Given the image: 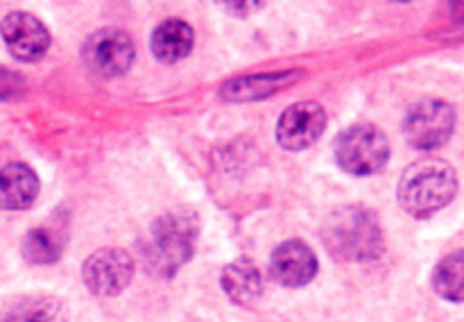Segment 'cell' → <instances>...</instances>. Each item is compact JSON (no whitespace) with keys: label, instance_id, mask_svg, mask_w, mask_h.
I'll use <instances>...</instances> for the list:
<instances>
[{"label":"cell","instance_id":"obj_1","mask_svg":"<svg viewBox=\"0 0 464 322\" xmlns=\"http://www.w3.org/2000/svg\"><path fill=\"white\" fill-rule=\"evenodd\" d=\"M324 243L334 257L344 261H374L383 252V231L374 211L349 204L329 216Z\"/></svg>","mask_w":464,"mask_h":322},{"label":"cell","instance_id":"obj_2","mask_svg":"<svg viewBox=\"0 0 464 322\" xmlns=\"http://www.w3.org/2000/svg\"><path fill=\"white\" fill-rule=\"evenodd\" d=\"M458 190L456 171L442 159H420L403 171L399 204L415 218H429L447 207Z\"/></svg>","mask_w":464,"mask_h":322},{"label":"cell","instance_id":"obj_3","mask_svg":"<svg viewBox=\"0 0 464 322\" xmlns=\"http://www.w3.org/2000/svg\"><path fill=\"white\" fill-rule=\"evenodd\" d=\"M199 234L198 216L193 213H166L154 220L145 245V263L152 272L170 277L193 257Z\"/></svg>","mask_w":464,"mask_h":322},{"label":"cell","instance_id":"obj_4","mask_svg":"<svg viewBox=\"0 0 464 322\" xmlns=\"http://www.w3.org/2000/svg\"><path fill=\"white\" fill-rule=\"evenodd\" d=\"M390 141L376 125H353L335 139V159L349 175L367 177L388 163Z\"/></svg>","mask_w":464,"mask_h":322},{"label":"cell","instance_id":"obj_5","mask_svg":"<svg viewBox=\"0 0 464 322\" xmlns=\"http://www.w3.org/2000/svg\"><path fill=\"white\" fill-rule=\"evenodd\" d=\"M456 127V112L449 102L435 98L420 100L403 118V134L417 150H435L447 143Z\"/></svg>","mask_w":464,"mask_h":322},{"label":"cell","instance_id":"obj_6","mask_svg":"<svg viewBox=\"0 0 464 322\" xmlns=\"http://www.w3.org/2000/svg\"><path fill=\"white\" fill-rule=\"evenodd\" d=\"M84 63L100 77H118L134 62V44L118 27L93 32L82 48Z\"/></svg>","mask_w":464,"mask_h":322},{"label":"cell","instance_id":"obj_7","mask_svg":"<svg viewBox=\"0 0 464 322\" xmlns=\"http://www.w3.org/2000/svg\"><path fill=\"white\" fill-rule=\"evenodd\" d=\"M134 275V259L118 248H104L91 254L82 268V279L91 293L111 298L122 293Z\"/></svg>","mask_w":464,"mask_h":322},{"label":"cell","instance_id":"obj_8","mask_svg":"<svg viewBox=\"0 0 464 322\" xmlns=\"http://www.w3.org/2000/svg\"><path fill=\"white\" fill-rule=\"evenodd\" d=\"M0 34L9 53L21 62H39L50 48V32L34 14L12 12L0 23Z\"/></svg>","mask_w":464,"mask_h":322},{"label":"cell","instance_id":"obj_9","mask_svg":"<svg viewBox=\"0 0 464 322\" xmlns=\"http://www.w3.org/2000/svg\"><path fill=\"white\" fill-rule=\"evenodd\" d=\"M326 127V112L322 104L306 100L285 109L276 125V141L285 150H304L315 143Z\"/></svg>","mask_w":464,"mask_h":322},{"label":"cell","instance_id":"obj_10","mask_svg":"<svg viewBox=\"0 0 464 322\" xmlns=\"http://www.w3.org/2000/svg\"><path fill=\"white\" fill-rule=\"evenodd\" d=\"M270 272L281 286L299 288L317 275V257L302 240H285L272 252Z\"/></svg>","mask_w":464,"mask_h":322},{"label":"cell","instance_id":"obj_11","mask_svg":"<svg viewBox=\"0 0 464 322\" xmlns=\"http://www.w3.org/2000/svg\"><path fill=\"white\" fill-rule=\"evenodd\" d=\"M39 195V177L25 163H7L0 168V209L21 211L34 204Z\"/></svg>","mask_w":464,"mask_h":322},{"label":"cell","instance_id":"obj_12","mask_svg":"<svg viewBox=\"0 0 464 322\" xmlns=\"http://www.w3.org/2000/svg\"><path fill=\"white\" fill-rule=\"evenodd\" d=\"M66 307L53 295H21L0 308V322H63Z\"/></svg>","mask_w":464,"mask_h":322},{"label":"cell","instance_id":"obj_13","mask_svg":"<svg viewBox=\"0 0 464 322\" xmlns=\"http://www.w3.org/2000/svg\"><path fill=\"white\" fill-rule=\"evenodd\" d=\"M220 284L231 302L240 304V307H249L261 295L263 277L258 272L256 263L249 261V259H238V261L225 266Z\"/></svg>","mask_w":464,"mask_h":322},{"label":"cell","instance_id":"obj_14","mask_svg":"<svg viewBox=\"0 0 464 322\" xmlns=\"http://www.w3.org/2000/svg\"><path fill=\"white\" fill-rule=\"evenodd\" d=\"M299 77H302V73L299 71L238 77V80H231L222 86V98L234 100V102H247V100L266 98V95L276 93V91L288 86L290 82L299 80Z\"/></svg>","mask_w":464,"mask_h":322},{"label":"cell","instance_id":"obj_15","mask_svg":"<svg viewBox=\"0 0 464 322\" xmlns=\"http://www.w3.org/2000/svg\"><path fill=\"white\" fill-rule=\"evenodd\" d=\"M193 27L188 23L179 21V18H170V21H163L161 25L154 30L152 34V53L154 57L161 59V62H179L193 48Z\"/></svg>","mask_w":464,"mask_h":322},{"label":"cell","instance_id":"obj_16","mask_svg":"<svg viewBox=\"0 0 464 322\" xmlns=\"http://www.w3.org/2000/svg\"><path fill=\"white\" fill-rule=\"evenodd\" d=\"M433 288L449 302H464V249L449 254L433 272Z\"/></svg>","mask_w":464,"mask_h":322},{"label":"cell","instance_id":"obj_17","mask_svg":"<svg viewBox=\"0 0 464 322\" xmlns=\"http://www.w3.org/2000/svg\"><path fill=\"white\" fill-rule=\"evenodd\" d=\"M63 240L59 239L57 231L48 229V227H36V229H30L23 239V257L30 263H54L59 257H62Z\"/></svg>","mask_w":464,"mask_h":322},{"label":"cell","instance_id":"obj_18","mask_svg":"<svg viewBox=\"0 0 464 322\" xmlns=\"http://www.w3.org/2000/svg\"><path fill=\"white\" fill-rule=\"evenodd\" d=\"M25 89V82L18 73L7 71V68L0 66V100H12L18 98Z\"/></svg>","mask_w":464,"mask_h":322}]
</instances>
